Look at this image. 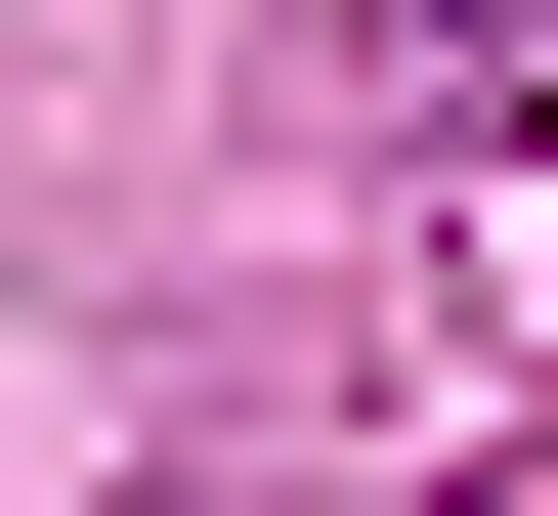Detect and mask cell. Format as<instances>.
Listing matches in <instances>:
<instances>
[{"mask_svg": "<svg viewBox=\"0 0 558 516\" xmlns=\"http://www.w3.org/2000/svg\"><path fill=\"white\" fill-rule=\"evenodd\" d=\"M344 86L387 130H558V0H344Z\"/></svg>", "mask_w": 558, "mask_h": 516, "instance_id": "cell-1", "label": "cell"}]
</instances>
